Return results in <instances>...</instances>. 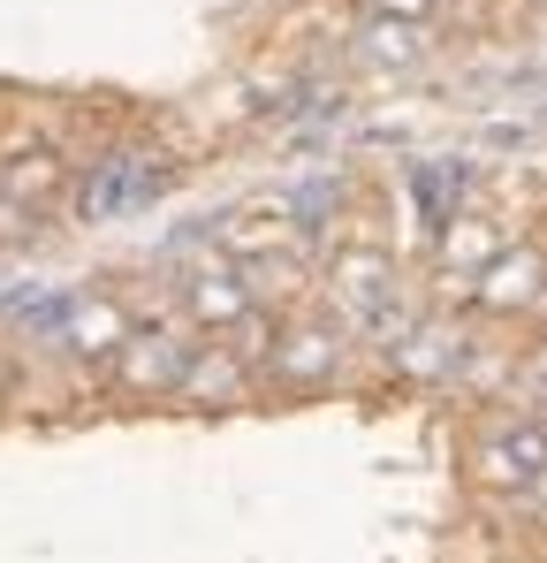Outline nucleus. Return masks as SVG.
Instances as JSON below:
<instances>
[{
    "mask_svg": "<svg viewBox=\"0 0 547 563\" xmlns=\"http://www.w3.org/2000/svg\"><path fill=\"white\" fill-rule=\"evenodd\" d=\"M244 388H252V358H244L236 343H198L190 366H182V380H176L182 404H236Z\"/></svg>",
    "mask_w": 547,
    "mask_h": 563,
    "instance_id": "nucleus-6",
    "label": "nucleus"
},
{
    "mask_svg": "<svg viewBox=\"0 0 547 563\" xmlns=\"http://www.w3.org/2000/svg\"><path fill=\"white\" fill-rule=\"evenodd\" d=\"M327 282H335V305H343L350 320H372V312H388V297H395V267H388L380 252H343Z\"/></svg>",
    "mask_w": 547,
    "mask_h": 563,
    "instance_id": "nucleus-7",
    "label": "nucleus"
},
{
    "mask_svg": "<svg viewBox=\"0 0 547 563\" xmlns=\"http://www.w3.org/2000/svg\"><path fill=\"white\" fill-rule=\"evenodd\" d=\"M442 0H372V15H395V23H426Z\"/></svg>",
    "mask_w": 547,
    "mask_h": 563,
    "instance_id": "nucleus-14",
    "label": "nucleus"
},
{
    "mask_svg": "<svg viewBox=\"0 0 547 563\" xmlns=\"http://www.w3.org/2000/svg\"><path fill=\"white\" fill-rule=\"evenodd\" d=\"M153 190H160V161L153 153H114V161H99L85 184H77V213L85 221H114V213L145 206Z\"/></svg>",
    "mask_w": 547,
    "mask_h": 563,
    "instance_id": "nucleus-3",
    "label": "nucleus"
},
{
    "mask_svg": "<svg viewBox=\"0 0 547 563\" xmlns=\"http://www.w3.org/2000/svg\"><path fill=\"white\" fill-rule=\"evenodd\" d=\"M426 54V23H395V15H372L358 31V62H380V69H411Z\"/></svg>",
    "mask_w": 547,
    "mask_h": 563,
    "instance_id": "nucleus-11",
    "label": "nucleus"
},
{
    "mask_svg": "<svg viewBox=\"0 0 547 563\" xmlns=\"http://www.w3.org/2000/svg\"><path fill=\"white\" fill-rule=\"evenodd\" d=\"M343 358H350V343H343V328H274L267 343V380H281V388H327V380L343 374Z\"/></svg>",
    "mask_w": 547,
    "mask_h": 563,
    "instance_id": "nucleus-1",
    "label": "nucleus"
},
{
    "mask_svg": "<svg viewBox=\"0 0 547 563\" xmlns=\"http://www.w3.org/2000/svg\"><path fill=\"white\" fill-rule=\"evenodd\" d=\"M69 176V161L54 153V145H31V153H15V161H0V198L8 206H46L54 190Z\"/></svg>",
    "mask_w": 547,
    "mask_h": 563,
    "instance_id": "nucleus-9",
    "label": "nucleus"
},
{
    "mask_svg": "<svg viewBox=\"0 0 547 563\" xmlns=\"http://www.w3.org/2000/svg\"><path fill=\"white\" fill-rule=\"evenodd\" d=\"M533 374H540V380H547V351H540V366H533Z\"/></svg>",
    "mask_w": 547,
    "mask_h": 563,
    "instance_id": "nucleus-15",
    "label": "nucleus"
},
{
    "mask_svg": "<svg viewBox=\"0 0 547 563\" xmlns=\"http://www.w3.org/2000/svg\"><path fill=\"white\" fill-rule=\"evenodd\" d=\"M190 351L198 343H182L168 328H130V343L114 351V388H130V396H176Z\"/></svg>",
    "mask_w": 547,
    "mask_h": 563,
    "instance_id": "nucleus-2",
    "label": "nucleus"
},
{
    "mask_svg": "<svg viewBox=\"0 0 547 563\" xmlns=\"http://www.w3.org/2000/svg\"><path fill=\"white\" fill-rule=\"evenodd\" d=\"M62 343H69L77 358H114V351L130 343V312L107 305V297H77V305L62 312Z\"/></svg>",
    "mask_w": 547,
    "mask_h": 563,
    "instance_id": "nucleus-8",
    "label": "nucleus"
},
{
    "mask_svg": "<svg viewBox=\"0 0 547 563\" xmlns=\"http://www.w3.org/2000/svg\"><path fill=\"white\" fill-rule=\"evenodd\" d=\"M479 479L487 487H540L547 479V427L540 419H502L479 442Z\"/></svg>",
    "mask_w": 547,
    "mask_h": 563,
    "instance_id": "nucleus-4",
    "label": "nucleus"
},
{
    "mask_svg": "<svg viewBox=\"0 0 547 563\" xmlns=\"http://www.w3.org/2000/svg\"><path fill=\"white\" fill-rule=\"evenodd\" d=\"M182 312L198 328H244L259 312V289H252V275H236V267H205V275L182 282Z\"/></svg>",
    "mask_w": 547,
    "mask_h": 563,
    "instance_id": "nucleus-5",
    "label": "nucleus"
},
{
    "mask_svg": "<svg viewBox=\"0 0 547 563\" xmlns=\"http://www.w3.org/2000/svg\"><path fill=\"white\" fill-rule=\"evenodd\" d=\"M442 252H449V267H479L487 275V260L502 252V236L494 229H471V221H449V244Z\"/></svg>",
    "mask_w": 547,
    "mask_h": 563,
    "instance_id": "nucleus-13",
    "label": "nucleus"
},
{
    "mask_svg": "<svg viewBox=\"0 0 547 563\" xmlns=\"http://www.w3.org/2000/svg\"><path fill=\"white\" fill-rule=\"evenodd\" d=\"M540 252H502V260H487V275H479V305H494V312H517V305H533L540 297Z\"/></svg>",
    "mask_w": 547,
    "mask_h": 563,
    "instance_id": "nucleus-10",
    "label": "nucleus"
},
{
    "mask_svg": "<svg viewBox=\"0 0 547 563\" xmlns=\"http://www.w3.org/2000/svg\"><path fill=\"white\" fill-rule=\"evenodd\" d=\"M456 351H464V343H456L449 328H411L403 351H395V366H403V374H449Z\"/></svg>",
    "mask_w": 547,
    "mask_h": 563,
    "instance_id": "nucleus-12",
    "label": "nucleus"
}]
</instances>
